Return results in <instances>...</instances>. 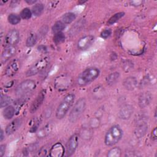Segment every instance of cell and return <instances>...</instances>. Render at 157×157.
Returning <instances> with one entry per match:
<instances>
[{
    "label": "cell",
    "mask_w": 157,
    "mask_h": 157,
    "mask_svg": "<svg viewBox=\"0 0 157 157\" xmlns=\"http://www.w3.org/2000/svg\"><path fill=\"white\" fill-rule=\"evenodd\" d=\"M112 34V31L110 29H105L101 33V37L103 39H107Z\"/></svg>",
    "instance_id": "37"
},
{
    "label": "cell",
    "mask_w": 157,
    "mask_h": 157,
    "mask_svg": "<svg viewBox=\"0 0 157 157\" xmlns=\"http://www.w3.org/2000/svg\"><path fill=\"white\" fill-rule=\"evenodd\" d=\"M89 124L91 128H97L99 126L100 120L98 117L92 118L90 121Z\"/></svg>",
    "instance_id": "36"
},
{
    "label": "cell",
    "mask_w": 157,
    "mask_h": 157,
    "mask_svg": "<svg viewBox=\"0 0 157 157\" xmlns=\"http://www.w3.org/2000/svg\"><path fill=\"white\" fill-rule=\"evenodd\" d=\"M53 42L56 44H59L62 42H63L65 40V35L63 32L56 33L54 34L53 36Z\"/></svg>",
    "instance_id": "33"
},
{
    "label": "cell",
    "mask_w": 157,
    "mask_h": 157,
    "mask_svg": "<svg viewBox=\"0 0 157 157\" xmlns=\"http://www.w3.org/2000/svg\"><path fill=\"white\" fill-rule=\"evenodd\" d=\"M6 148V145L5 144H2L0 145V156L2 157L5 154Z\"/></svg>",
    "instance_id": "39"
},
{
    "label": "cell",
    "mask_w": 157,
    "mask_h": 157,
    "mask_svg": "<svg viewBox=\"0 0 157 157\" xmlns=\"http://www.w3.org/2000/svg\"><path fill=\"white\" fill-rule=\"evenodd\" d=\"M93 135L92 131L90 129H87V128H84L83 129L80 134V137L85 140H88L90 139L91 138Z\"/></svg>",
    "instance_id": "34"
},
{
    "label": "cell",
    "mask_w": 157,
    "mask_h": 157,
    "mask_svg": "<svg viewBox=\"0 0 157 157\" xmlns=\"http://www.w3.org/2000/svg\"><path fill=\"white\" fill-rule=\"evenodd\" d=\"M17 48L15 45L7 46L3 50L1 55V63H5L8 60L11 59L16 53Z\"/></svg>",
    "instance_id": "13"
},
{
    "label": "cell",
    "mask_w": 157,
    "mask_h": 157,
    "mask_svg": "<svg viewBox=\"0 0 157 157\" xmlns=\"http://www.w3.org/2000/svg\"><path fill=\"white\" fill-rule=\"evenodd\" d=\"M36 88V82L31 79H27L18 85L15 89V94L19 97H24L31 93Z\"/></svg>",
    "instance_id": "5"
},
{
    "label": "cell",
    "mask_w": 157,
    "mask_h": 157,
    "mask_svg": "<svg viewBox=\"0 0 157 157\" xmlns=\"http://www.w3.org/2000/svg\"><path fill=\"white\" fill-rule=\"evenodd\" d=\"M12 99L10 96L6 94H1L0 99V107L1 108L6 107L11 103Z\"/></svg>",
    "instance_id": "31"
},
{
    "label": "cell",
    "mask_w": 157,
    "mask_h": 157,
    "mask_svg": "<svg viewBox=\"0 0 157 157\" xmlns=\"http://www.w3.org/2000/svg\"><path fill=\"white\" fill-rule=\"evenodd\" d=\"M120 74L118 72H113L110 73L106 77V82L109 85H113L115 84L120 78Z\"/></svg>",
    "instance_id": "22"
},
{
    "label": "cell",
    "mask_w": 157,
    "mask_h": 157,
    "mask_svg": "<svg viewBox=\"0 0 157 157\" xmlns=\"http://www.w3.org/2000/svg\"><path fill=\"white\" fill-rule=\"evenodd\" d=\"M123 134L122 129L118 125L111 126L104 137V143L107 146H113L117 144Z\"/></svg>",
    "instance_id": "2"
},
{
    "label": "cell",
    "mask_w": 157,
    "mask_h": 157,
    "mask_svg": "<svg viewBox=\"0 0 157 157\" xmlns=\"http://www.w3.org/2000/svg\"><path fill=\"white\" fill-rule=\"evenodd\" d=\"M153 99V96L150 92L146 91L142 93L138 98L139 106L143 109L147 107Z\"/></svg>",
    "instance_id": "15"
},
{
    "label": "cell",
    "mask_w": 157,
    "mask_h": 157,
    "mask_svg": "<svg viewBox=\"0 0 157 157\" xmlns=\"http://www.w3.org/2000/svg\"><path fill=\"white\" fill-rule=\"evenodd\" d=\"M124 15H125V13L124 12H118V13H115L107 21V25H113L114 23H117L122 17H123Z\"/></svg>",
    "instance_id": "26"
},
{
    "label": "cell",
    "mask_w": 157,
    "mask_h": 157,
    "mask_svg": "<svg viewBox=\"0 0 157 157\" xmlns=\"http://www.w3.org/2000/svg\"><path fill=\"white\" fill-rule=\"evenodd\" d=\"M45 94H46L45 90H44L40 91V93L38 94V95L36 96V99L33 101V102L31 105V107L29 109V112H31V113H33L36 112L39 109V108L41 106V105L42 104L43 102L45 100Z\"/></svg>",
    "instance_id": "11"
},
{
    "label": "cell",
    "mask_w": 157,
    "mask_h": 157,
    "mask_svg": "<svg viewBox=\"0 0 157 157\" xmlns=\"http://www.w3.org/2000/svg\"><path fill=\"white\" fill-rule=\"evenodd\" d=\"M85 25V21L83 19H80V20L75 22L70 29V31H69L70 35L71 36L76 35L83 29Z\"/></svg>",
    "instance_id": "21"
},
{
    "label": "cell",
    "mask_w": 157,
    "mask_h": 157,
    "mask_svg": "<svg viewBox=\"0 0 157 157\" xmlns=\"http://www.w3.org/2000/svg\"><path fill=\"white\" fill-rule=\"evenodd\" d=\"M75 96L73 93L67 94L61 101L56 110V117L58 119H62L67 114L69 110L73 105Z\"/></svg>",
    "instance_id": "3"
},
{
    "label": "cell",
    "mask_w": 157,
    "mask_h": 157,
    "mask_svg": "<svg viewBox=\"0 0 157 157\" xmlns=\"http://www.w3.org/2000/svg\"><path fill=\"white\" fill-rule=\"evenodd\" d=\"M15 113V109L12 105H8L4 108L2 112L3 117L5 119L10 120L14 116Z\"/></svg>",
    "instance_id": "23"
},
{
    "label": "cell",
    "mask_w": 157,
    "mask_h": 157,
    "mask_svg": "<svg viewBox=\"0 0 157 157\" xmlns=\"http://www.w3.org/2000/svg\"><path fill=\"white\" fill-rule=\"evenodd\" d=\"M134 112L133 107L129 104L123 105L118 112V117L121 120H128L132 116Z\"/></svg>",
    "instance_id": "16"
},
{
    "label": "cell",
    "mask_w": 157,
    "mask_h": 157,
    "mask_svg": "<svg viewBox=\"0 0 157 157\" xmlns=\"http://www.w3.org/2000/svg\"><path fill=\"white\" fill-rule=\"evenodd\" d=\"M65 149L61 142H56L52 145L49 151V156L52 157H61L64 155Z\"/></svg>",
    "instance_id": "14"
},
{
    "label": "cell",
    "mask_w": 157,
    "mask_h": 157,
    "mask_svg": "<svg viewBox=\"0 0 157 157\" xmlns=\"http://www.w3.org/2000/svg\"><path fill=\"white\" fill-rule=\"evenodd\" d=\"M123 85L124 88L129 91L134 90L137 85V80L136 77L130 76L126 77L123 82Z\"/></svg>",
    "instance_id": "19"
},
{
    "label": "cell",
    "mask_w": 157,
    "mask_h": 157,
    "mask_svg": "<svg viewBox=\"0 0 157 157\" xmlns=\"http://www.w3.org/2000/svg\"><path fill=\"white\" fill-rule=\"evenodd\" d=\"M94 40V37L92 35H86L81 37L77 42V48L83 50L89 48Z\"/></svg>",
    "instance_id": "12"
},
{
    "label": "cell",
    "mask_w": 157,
    "mask_h": 157,
    "mask_svg": "<svg viewBox=\"0 0 157 157\" xmlns=\"http://www.w3.org/2000/svg\"><path fill=\"white\" fill-rule=\"evenodd\" d=\"M76 18V15L73 12H67L63 15L61 21L65 25L70 24Z\"/></svg>",
    "instance_id": "24"
},
{
    "label": "cell",
    "mask_w": 157,
    "mask_h": 157,
    "mask_svg": "<svg viewBox=\"0 0 157 157\" xmlns=\"http://www.w3.org/2000/svg\"><path fill=\"white\" fill-rule=\"evenodd\" d=\"M100 74V70L96 67H90L77 76L76 83L78 86H84L93 82Z\"/></svg>",
    "instance_id": "1"
},
{
    "label": "cell",
    "mask_w": 157,
    "mask_h": 157,
    "mask_svg": "<svg viewBox=\"0 0 157 157\" xmlns=\"http://www.w3.org/2000/svg\"><path fill=\"white\" fill-rule=\"evenodd\" d=\"M7 20L10 24L12 25H15L20 22L21 17L17 13H10L9 15Z\"/></svg>",
    "instance_id": "29"
},
{
    "label": "cell",
    "mask_w": 157,
    "mask_h": 157,
    "mask_svg": "<svg viewBox=\"0 0 157 157\" xmlns=\"http://www.w3.org/2000/svg\"><path fill=\"white\" fill-rule=\"evenodd\" d=\"M36 1L34 0H26V2L28 3V4H36Z\"/></svg>",
    "instance_id": "41"
},
{
    "label": "cell",
    "mask_w": 157,
    "mask_h": 157,
    "mask_svg": "<svg viewBox=\"0 0 157 157\" xmlns=\"http://www.w3.org/2000/svg\"><path fill=\"white\" fill-rule=\"evenodd\" d=\"M50 59L48 57H43L37 59L26 71V77L34 76L47 67L49 64Z\"/></svg>",
    "instance_id": "6"
},
{
    "label": "cell",
    "mask_w": 157,
    "mask_h": 157,
    "mask_svg": "<svg viewBox=\"0 0 157 157\" xmlns=\"http://www.w3.org/2000/svg\"><path fill=\"white\" fill-rule=\"evenodd\" d=\"M78 145V134H72L66 144V153L67 156H72L76 151Z\"/></svg>",
    "instance_id": "8"
},
{
    "label": "cell",
    "mask_w": 157,
    "mask_h": 157,
    "mask_svg": "<svg viewBox=\"0 0 157 157\" xmlns=\"http://www.w3.org/2000/svg\"><path fill=\"white\" fill-rule=\"evenodd\" d=\"M53 126L51 123L45 124L44 126H43L42 128L39 129V130H38L36 134L37 137L39 139H44L46 137L52 132L53 129Z\"/></svg>",
    "instance_id": "20"
},
{
    "label": "cell",
    "mask_w": 157,
    "mask_h": 157,
    "mask_svg": "<svg viewBox=\"0 0 157 157\" xmlns=\"http://www.w3.org/2000/svg\"><path fill=\"white\" fill-rule=\"evenodd\" d=\"M150 138L152 140L156 141L157 139V129L156 128H154V129L152 130L151 134H150Z\"/></svg>",
    "instance_id": "38"
},
{
    "label": "cell",
    "mask_w": 157,
    "mask_h": 157,
    "mask_svg": "<svg viewBox=\"0 0 157 157\" xmlns=\"http://www.w3.org/2000/svg\"><path fill=\"white\" fill-rule=\"evenodd\" d=\"M72 84V78L67 74H62L57 76L54 80V86L59 91L67 90Z\"/></svg>",
    "instance_id": "7"
},
{
    "label": "cell",
    "mask_w": 157,
    "mask_h": 157,
    "mask_svg": "<svg viewBox=\"0 0 157 157\" xmlns=\"http://www.w3.org/2000/svg\"><path fill=\"white\" fill-rule=\"evenodd\" d=\"M37 36L34 33L30 34L26 39V45L28 47H33L37 42Z\"/></svg>",
    "instance_id": "28"
},
{
    "label": "cell",
    "mask_w": 157,
    "mask_h": 157,
    "mask_svg": "<svg viewBox=\"0 0 157 157\" xmlns=\"http://www.w3.org/2000/svg\"><path fill=\"white\" fill-rule=\"evenodd\" d=\"M4 139V131L2 129L1 131V136H0V141H2Z\"/></svg>",
    "instance_id": "42"
},
{
    "label": "cell",
    "mask_w": 157,
    "mask_h": 157,
    "mask_svg": "<svg viewBox=\"0 0 157 157\" xmlns=\"http://www.w3.org/2000/svg\"><path fill=\"white\" fill-rule=\"evenodd\" d=\"M121 155V150L118 147H115L110 148L107 153L108 157H120Z\"/></svg>",
    "instance_id": "30"
},
{
    "label": "cell",
    "mask_w": 157,
    "mask_h": 157,
    "mask_svg": "<svg viewBox=\"0 0 157 157\" xmlns=\"http://www.w3.org/2000/svg\"><path fill=\"white\" fill-rule=\"evenodd\" d=\"M130 4L131 6L137 7L142 5V4H143V1H130Z\"/></svg>",
    "instance_id": "40"
},
{
    "label": "cell",
    "mask_w": 157,
    "mask_h": 157,
    "mask_svg": "<svg viewBox=\"0 0 157 157\" xmlns=\"http://www.w3.org/2000/svg\"><path fill=\"white\" fill-rule=\"evenodd\" d=\"M50 147L48 145H44L42 147H41L37 152H36V156H45L49 155V151H50Z\"/></svg>",
    "instance_id": "35"
},
{
    "label": "cell",
    "mask_w": 157,
    "mask_h": 157,
    "mask_svg": "<svg viewBox=\"0 0 157 157\" xmlns=\"http://www.w3.org/2000/svg\"><path fill=\"white\" fill-rule=\"evenodd\" d=\"M20 68V62L18 59H13L7 66L5 70V74L7 77L15 75Z\"/></svg>",
    "instance_id": "10"
},
{
    "label": "cell",
    "mask_w": 157,
    "mask_h": 157,
    "mask_svg": "<svg viewBox=\"0 0 157 157\" xmlns=\"http://www.w3.org/2000/svg\"><path fill=\"white\" fill-rule=\"evenodd\" d=\"M148 131V124L145 121H141L137 124L135 130L134 134L136 137L141 138L145 136Z\"/></svg>",
    "instance_id": "18"
},
{
    "label": "cell",
    "mask_w": 157,
    "mask_h": 157,
    "mask_svg": "<svg viewBox=\"0 0 157 157\" xmlns=\"http://www.w3.org/2000/svg\"><path fill=\"white\" fill-rule=\"evenodd\" d=\"M44 4L39 2V3L35 4L33 6L31 11H32L33 14L34 16L39 17V16H40L42 13V12L44 11Z\"/></svg>",
    "instance_id": "25"
},
{
    "label": "cell",
    "mask_w": 157,
    "mask_h": 157,
    "mask_svg": "<svg viewBox=\"0 0 157 157\" xmlns=\"http://www.w3.org/2000/svg\"><path fill=\"white\" fill-rule=\"evenodd\" d=\"M21 123L22 119L21 118H17L14 119L6 126L5 129L6 134L8 136L13 134L20 128Z\"/></svg>",
    "instance_id": "17"
},
{
    "label": "cell",
    "mask_w": 157,
    "mask_h": 157,
    "mask_svg": "<svg viewBox=\"0 0 157 157\" xmlns=\"http://www.w3.org/2000/svg\"><path fill=\"white\" fill-rule=\"evenodd\" d=\"M66 28V25L64 24L61 21H58L54 23L52 28V33L55 34L58 33L62 32L63 30Z\"/></svg>",
    "instance_id": "27"
},
{
    "label": "cell",
    "mask_w": 157,
    "mask_h": 157,
    "mask_svg": "<svg viewBox=\"0 0 157 157\" xmlns=\"http://www.w3.org/2000/svg\"><path fill=\"white\" fill-rule=\"evenodd\" d=\"M32 15H33V13H32L31 10H30L29 8H27V7L22 9V10L21 11V12L20 13V16L21 18L24 19V20L29 19L31 17Z\"/></svg>",
    "instance_id": "32"
},
{
    "label": "cell",
    "mask_w": 157,
    "mask_h": 157,
    "mask_svg": "<svg viewBox=\"0 0 157 157\" xmlns=\"http://www.w3.org/2000/svg\"><path fill=\"white\" fill-rule=\"evenodd\" d=\"M20 40V34L19 32L15 29H13L9 31L5 36L4 44L7 46L15 45L18 44Z\"/></svg>",
    "instance_id": "9"
},
{
    "label": "cell",
    "mask_w": 157,
    "mask_h": 157,
    "mask_svg": "<svg viewBox=\"0 0 157 157\" xmlns=\"http://www.w3.org/2000/svg\"><path fill=\"white\" fill-rule=\"evenodd\" d=\"M86 100L84 98H81L78 99L69 115V120L71 123H75L81 117L85 110Z\"/></svg>",
    "instance_id": "4"
}]
</instances>
